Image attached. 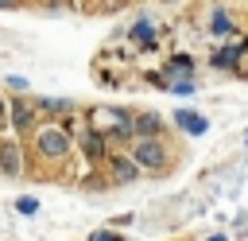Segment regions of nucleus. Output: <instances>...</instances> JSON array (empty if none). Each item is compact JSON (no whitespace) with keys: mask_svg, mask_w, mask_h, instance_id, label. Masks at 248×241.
Segmentation results:
<instances>
[{"mask_svg":"<svg viewBox=\"0 0 248 241\" xmlns=\"http://www.w3.org/2000/svg\"><path fill=\"white\" fill-rule=\"evenodd\" d=\"M19 4H23V0H0V8H4V12H8V8H19Z\"/></svg>","mask_w":248,"mask_h":241,"instance_id":"obj_17","label":"nucleus"},{"mask_svg":"<svg viewBox=\"0 0 248 241\" xmlns=\"http://www.w3.org/2000/svg\"><path fill=\"white\" fill-rule=\"evenodd\" d=\"M128 155H132L143 171H151V175H159V171L170 167V148H167L163 136H136V140L128 144Z\"/></svg>","mask_w":248,"mask_h":241,"instance_id":"obj_3","label":"nucleus"},{"mask_svg":"<svg viewBox=\"0 0 248 241\" xmlns=\"http://www.w3.org/2000/svg\"><path fill=\"white\" fill-rule=\"evenodd\" d=\"M205 241H229V237H225V233H209Z\"/></svg>","mask_w":248,"mask_h":241,"instance_id":"obj_18","label":"nucleus"},{"mask_svg":"<svg viewBox=\"0 0 248 241\" xmlns=\"http://www.w3.org/2000/svg\"><path fill=\"white\" fill-rule=\"evenodd\" d=\"M244 148H248V140H244Z\"/></svg>","mask_w":248,"mask_h":241,"instance_id":"obj_20","label":"nucleus"},{"mask_svg":"<svg viewBox=\"0 0 248 241\" xmlns=\"http://www.w3.org/2000/svg\"><path fill=\"white\" fill-rule=\"evenodd\" d=\"M16 214L35 218V214H39V198H35V194H19V198H16Z\"/></svg>","mask_w":248,"mask_h":241,"instance_id":"obj_12","label":"nucleus"},{"mask_svg":"<svg viewBox=\"0 0 248 241\" xmlns=\"http://www.w3.org/2000/svg\"><path fill=\"white\" fill-rule=\"evenodd\" d=\"M132 117H136V113H128V109H112V105H97V109H89V113H85L89 128H97L112 148H128V144L136 140Z\"/></svg>","mask_w":248,"mask_h":241,"instance_id":"obj_2","label":"nucleus"},{"mask_svg":"<svg viewBox=\"0 0 248 241\" xmlns=\"http://www.w3.org/2000/svg\"><path fill=\"white\" fill-rule=\"evenodd\" d=\"M4 128H12V101L0 93V132H4Z\"/></svg>","mask_w":248,"mask_h":241,"instance_id":"obj_15","label":"nucleus"},{"mask_svg":"<svg viewBox=\"0 0 248 241\" xmlns=\"http://www.w3.org/2000/svg\"><path fill=\"white\" fill-rule=\"evenodd\" d=\"M23 171H27V152H23V140H19V136L0 140V175H4V179H19Z\"/></svg>","mask_w":248,"mask_h":241,"instance_id":"obj_6","label":"nucleus"},{"mask_svg":"<svg viewBox=\"0 0 248 241\" xmlns=\"http://www.w3.org/2000/svg\"><path fill=\"white\" fill-rule=\"evenodd\" d=\"M163 4H178V0H163Z\"/></svg>","mask_w":248,"mask_h":241,"instance_id":"obj_19","label":"nucleus"},{"mask_svg":"<svg viewBox=\"0 0 248 241\" xmlns=\"http://www.w3.org/2000/svg\"><path fill=\"white\" fill-rule=\"evenodd\" d=\"M163 74H167V82L174 86V82H186V78H198V58L190 54V51H170L167 58H163V66H159Z\"/></svg>","mask_w":248,"mask_h":241,"instance_id":"obj_8","label":"nucleus"},{"mask_svg":"<svg viewBox=\"0 0 248 241\" xmlns=\"http://www.w3.org/2000/svg\"><path fill=\"white\" fill-rule=\"evenodd\" d=\"M202 31H205L209 39H217V43H229V39H232V35L240 31V23H236V16H232L229 8H213Z\"/></svg>","mask_w":248,"mask_h":241,"instance_id":"obj_9","label":"nucleus"},{"mask_svg":"<svg viewBox=\"0 0 248 241\" xmlns=\"http://www.w3.org/2000/svg\"><path fill=\"white\" fill-rule=\"evenodd\" d=\"M39 120H43V113L35 109L31 97H12V132L16 136H31L39 128Z\"/></svg>","mask_w":248,"mask_h":241,"instance_id":"obj_7","label":"nucleus"},{"mask_svg":"<svg viewBox=\"0 0 248 241\" xmlns=\"http://www.w3.org/2000/svg\"><path fill=\"white\" fill-rule=\"evenodd\" d=\"M124 39L140 51V54H151V51H159L163 47V31H159V23H155V16H136L128 27H124Z\"/></svg>","mask_w":248,"mask_h":241,"instance_id":"obj_4","label":"nucleus"},{"mask_svg":"<svg viewBox=\"0 0 248 241\" xmlns=\"http://www.w3.org/2000/svg\"><path fill=\"white\" fill-rule=\"evenodd\" d=\"M89 241H128L120 229H97V233H89Z\"/></svg>","mask_w":248,"mask_h":241,"instance_id":"obj_14","label":"nucleus"},{"mask_svg":"<svg viewBox=\"0 0 248 241\" xmlns=\"http://www.w3.org/2000/svg\"><path fill=\"white\" fill-rule=\"evenodd\" d=\"M170 120H174V128H178L182 136H205V132H209V117H205V113H198V109H190V105L174 109V113H170Z\"/></svg>","mask_w":248,"mask_h":241,"instance_id":"obj_10","label":"nucleus"},{"mask_svg":"<svg viewBox=\"0 0 248 241\" xmlns=\"http://www.w3.org/2000/svg\"><path fill=\"white\" fill-rule=\"evenodd\" d=\"M4 82H8V89H12V93H19V97L27 93V78H19V74H8Z\"/></svg>","mask_w":248,"mask_h":241,"instance_id":"obj_16","label":"nucleus"},{"mask_svg":"<svg viewBox=\"0 0 248 241\" xmlns=\"http://www.w3.org/2000/svg\"><path fill=\"white\" fill-rule=\"evenodd\" d=\"M170 93H174V97H194V93H198V78H186V82H174V86H170Z\"/></svg>","mask_w":248,"mask_h":241,"instance_id":"obj_13","label":"nucleus"},{"mask_svg":"<svg viewBox=\"0 0 248 241\" xmlns=\"http://www.w3.org/2000/svg\"><path fill=\"white\" fill-rule=\"evenodd\" d=\"M105 171H108V183H112V187H128V183H136V179L143 175V167L128 155V148H116V152L105 159Z\"/></svg>","mask_w":248,"mask_h":241,"instance_id":"obj_5","label":"nucleus"},{"mask_svg":"<svg viewBox=\"0 0 248 241\" xmlns=\"http://www.w3.org/2000/svg\"><path fill=\"white\" fill-rule=\"evenodd\" d=\"M74 148H78V140H74V132H70L66 120H46V117H43L39 128L31 132V152H35V159L46 163V167L66 163V159L74 155Z\"/></svg>","mask_w":248,"mask_h":241,"instance_id":"obj_1","label":"nucleus"},{"mask_svg":"<svg viewBox=\"0 0 248 241\" xmlns=\"http://www.w3.org/2000/svg\"><path fill=\"white\" fill-rule=\"evenodd\" d=\"M132 128H136V136H163L167 132V120L159 113H151V109H140L132 117Z\"/></svg>","mask_w":248,"mask_h":241,"instance_id":"obj_11","label":"nucleus"}]
</instances>
